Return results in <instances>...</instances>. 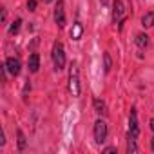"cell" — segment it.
Masks as SVG:
<instances>
[{
  "label": "cell",
  "mask_w": 154,
  "mask_h": 154,
  "mask_svg": "<svg viewBox=\"0 0 154 154\" xmlns=\"http://www.w3.org/2000/svg\"><path fill=\"white\" fill-rule=\"evenodd\" d=\"M127 152H138V145H136V136L127 132Z\"/></svg>",
  "instance_id": "obj_12"
},
{
  "label": "cell",
  "mask_w": 154,
  "mask_h": 154,
  "mask_svg": "<svg viewBox=\"0 0 154 154\" xmlns=\"http://www.w3.org/2000/svg\"><path fill=\"white\" fill-rule=\"evenodd\" d=\"M18 149H20V150L26 149V134H24L22 131H18Z\"/></svg>",
  "instance_id": "obj_16"
},
{
  "label": "cell",
  "mask_w": 154,
  "mask_h": 154,
  "mask_svg": "<svg viewBox=\"0 0 154 154\" xmlns=\"http://www.w3.org/2000/svg\"><path fill=\"white\" fill-rule=\"evenodd\" d=\"M150 147H152V152H154V138L150 140Z\"/></svg>",
  "instance_id": "obj_20"
},
{
  "label": "cell",
  "mask_w": 154,
  "mask_h": 154,
  "mask_svg": "<svg viewBox=\"0 0 154 154\" xmlns=\"http://www.w3.org/2000/svg\"><path fill=\"white\" fill-rule=\"evenodd\" d=\"M123 15H125V6H123V2H122V0H114V2H112V22H114V24H120L122 18H123ZM120 26H122V24H120Z\"/></svg>",
  "instance_id": "obj_5"
},
{
  "label": "cell",
  "mask_w": 154,
  "mask_h": 154,
  "mask_svg": "<svg viewBox=\"0 0 154 154\" xmlns=\"http://www.w3.org/2000/svg\"><path fill=\"white\" fill-rule=\"evenodd\" d=\"M4 65H6V71H8L9 74H13V76H18V74H20L22 65H20V60H18V58H13V56H11V58L6 60Z\"/></svg>",
  "instance_id": "obj_6"
},
{
  "label": "cell",
  "mask_w": 154,
  "mask_h": 154,
  "mask_svg": "<svg viewBox=\"0 0 154 154\" xmlns=\"http://www.w3.org/2000/svg\"><path fill=\"white\" fill-rule=\"evenodd\" d=\"M100 2H102L103 6H107V4H109V0H100Z\"/></svg>",
  "instance_id": "obj_21"
},
{
  "label": "cell",
  "mask_w": 154,
  "mask_h": 154,
  "mask_svg": "<svg viewBox=\"0 0 154 154\" xmlns=\"http://www.w3.org/2000/svg\"><path fill=\"white\" fill-rule=\"evenodd\" d=\"M129 134L136 136L140 134V127H138V118H136V109H131V116H129Z\"/></svg>",
  "instance_id": "obj_7"
},
{
  "label": "cell",
  "mask_w": 154,
  "mask_h": 154,
  "mask_svg": "<svg viewBox=\"0 0 154 154\" xmlns=\"http://www.w3.org/2000/svg\"><path fill=\"white\" fill-rule=\"evenodd\" d=\"M82 33H84V26L80 22H74L72 24V29H71V38L72 40H80L82 38Z\"/></svg>",
  "instance_id": "obj_9"
},
{
  "label": "cell",
  "mask_w": 154,
  "mask_h": 154,
  "mask_svg": "<svg viewBox=\"0 0 154 154\" xmlns=\"http://www.w3.org/2000/svg\"><path fill=\"white\" fill-rule=\"evenodd\" d=\"M114 150H116V149H114V147H107V149H105V150H103V152H114Z\"/></svg>",
  "instance_id": "obj_18"
},
{
  "label": "cell",
  "mask_w": 154,
  "mask_h": 154,
  "mask_svg": "<svg viewBox=\"0 0 154 154\" xmlns=\"http://www.w3.org/2000/svg\"><path fill=\"white\" fill-rule=\"evenodd\" d=\"M54 22L56 26L62 29L65 27V6H63V0H58L56 8H54Z\"/></svg>",
  "instance_id": "obj_4"
},
{
  "label": "cell",
  "mask_w": 154,
  "mask_h": 154,
  "mask_svg": "<svg viewBox=\"0 0 154 154\" xmlns=\"http://www.w3.org/2000/svg\"><path fill=\"white\" fill-rule=\"evenodd\" d=\"M111 67H112L111 54H109V53H103V71H105V72H109V71H111Z\"/></svg>",
  "instance_id": "obj_14"
},
{
  "label": "cell",
  "mask_w": 154,
  "mask_h": 154,
  "mask_svg": "<svg viewBox=\"0 0 154 154\" xmlns=\"http://www.w3.org/2000/svg\"><path fill=\"white\" fill-rule=\"evenodd\" d=\"M107 138V123L103 120H98L94 123V141L96 143H103Z\"/></svg>",
  "instance_id": "obj_3"
},
{
  "label": "cell",
  "mask_w": 154,
  "mask_h": 154,
  "mask_svg": "<svg viewBox=\"0 0 154 154\" xmlns=\"http://www.w3.org/2000/svg\"><path fill=\"white\" fill-rule=\"evenodd\" d=\"M149 125H150V129H152V131H154V118H152V120H150V122H149Z\"/></svg>",
  "instance_id": "obj_19"
},
{
  "label": "cell",
  "mask_w": 154,
  "mask_h": 154,
  "mask_svg": "<svg viewBox=\"0 0 154 154\" xmlns=\"http://www.w3.org/2000/svg\"><path fill=\"white\" fill-rule=\"evenodd\" d=\"M51 56H53L54 69H56V71H62V69L65 67V51H63V45H62V42H54Z\"/></svg>",
  "instance_id": "obj_2"
},
{
  "label": "cell",
  "mask_w": 154,
  "mask_h": 154,
  "mask_svg": "<svg viewBox=\"0 0 154 154\" xmlns=\"http://www.w3.org/2000/svg\"><path fill=\"white\" fill-rule=\"evenodd\" d=\"M93 103H94V111H96L100 116H105V114H107V105H105V103H103L100 98H96Z\"/></svg>",
  "instance_id": "obj_11"
},
{
  "label": "cell",
  "mask_w": 154,
  "mask_h": 154,
  "mask_svg": "<svg viewBox=\"0 0 154 154\" xmlns=\"http://www.w3.org/2000/svg\"><path fill=\"white\" fill-rule=\"evenodd\" d=\"M141 26L143 27H152L154 26V13H145L141 17Z\"/></svg>",
  "instance_id": "obj_13"
},
{
  "label": "cell",
  "mask_w": 154,
  "mask_h": 154,
  "mask_svg": "<svg viewBox=\"0 0 154 154\" xmlns=\"http://www.w3.org/2000/svg\"><path fill=\"white\" fill-rule=\"evenodd\" d=\"M69 91L72 96H80V71H78V63L72 62L71 69H69Z\"/></svg>",
  "instance_id": "obj_1"
},
{
  "label": "cell",
  "mask_w": 154,
  "mask_h": 154,
  "mask_svg": "<svg viewBox=\"0 0 154 154\" xmlns=\"http://www.w3.org/2000/svg\"><path fill=\"white\" fill-rule=\"evenodd\" d=\"M27 69H29V72H38V69H40V54H38V53H33V54L29 56V60H27Z\"/></svg>",
  "instance_id": "obj_8"
},
{
  "label": "cell",
  "mask_w": 154,
  "mask_h": 154,
  "mask_svg": "<svg viewBox=\"0 0 154 154\" xmlns=\"http://www.w3.org/2000/svg\"><path fill=\"white\" fill-rule=\"evenodd\" d=\"M44 2H45V4H49V2H53V0H44Z\"/></svg>",
  "instance_id": "obj_22"
},
{
  "label": "cell",
  "mask_w": 154,
  "mask_h": 154,
  "mask_svg": "<svg viewBox=\"0 0 154 154\" xmlns=\"http://www.w3.org/2000/svg\"><path fill=\"white\" fill-rule=\"evenodd\" d=\"M136 45H138L140 49H145V47L149 45V36H147L145 33H138V35H136Z\"/></svg>",
  "instance_id": "obj_10"
},
{
  "label": "cell",
  "mask_w": 154,
  "mask_h": 154,
  "mask_svg": "<svg viewBox=\"0 0 154 154\" xmlns=\"http://www.w3.org/2000/svg\"><path fill=\"white\" fill-rule=\"evenodd\" d=\"M27 9L29 11H35L36 9V0H29V2H27Z\"/></svg>",
  "instance_id": "obj_17"
},
{
  "label": "cell",
  "mask_w": 154,
  "mask_h": 154,
  "mask_svg": "<svg viewBox=\"0 0 154 154\" xmlns=\"http://www.w3.org/2000/svg\"><path fill=\"white\" fill-rule=\"evenodd\" d=\"M20 24H22V18H17V20L11 24V27H9V35H17V33L20 31Z\"/></svg>",
  "instance_id": "obj_15"
}]
</instances>
